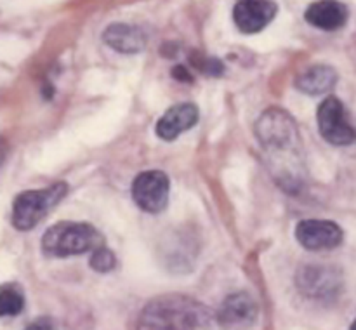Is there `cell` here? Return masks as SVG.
Segmentation results:
<instances>
[{"mask_svg": "<svg viewBox=\"0 0 356 330\" xmlns=\"http://www.w3.org/2000/svg\"><path fill=\"white\" fill-rule=\"evenodd\" d=\"M256 134L270 158L278 183L287 191H298L302 184V138L294 118L280 108H270L256 124Z\"/></svg>", "mask_w": 356, "mask_h": 330, "instance_id": "1", "label": "cell"}, {"mask_svg": "<svg viewBox=\"0 0 356 330\" xmlns=\"http://www.w3.org/2000/svg\"><path fill=\"white\" fill-rule=\"evenodd\" d=\"M214 322L211 309L200 301L183 294L160 295L143 309L141 329H209Z\"/></svg>", "mask_w": 356, "mask_h": 330, "instance_id": "2", "label": "cell"}, {"mask_svg": "<svg viewBox=\"0 0 356 330\" xmlns=\"http://www.w3.org/2000/svg\"><path fill=\"white\" fill-rule=\"evenodd\" d=\"M101 245V233L87 222H58L42 236V250L52 257L79 256Z\"/></svg>", "mask_w": 356, "mask_h": 330, "instance_id": "3", "label": "cell"}, {"mask_svg": "<svg viewBox=\"0 0 356 330\" xmlns=\"http://www.w3.org/2000/svg\"><path fill=\"white\" fill-rule=\"evenodd\" d=\"M68 193V184L58 181L42 190H28L17 195L13 204V224L19 231L35 228Z\"/></svg>", "mask_w": 356, "mask_h": 330, "instance_id": "4", "label": "cell"}, {"mask_svg": "<svg viewBox=\"0 0 356 330\" xmlns=\"http://www.w3.org/2000/svg\"><path fill=\"white\" fill-rule=\"evenodd\" d=\"M318 131L327 142L334 146H346L356 139V131L350 124L346 108L339 97L329 96L320 103L316 111Z\"/></svg>", "mask_w": 356, "mask_h": 330, "instance_id": "5", "label": "cell"}, {"mask_svg": "<svg viewBox=\"0 0 356 330\" xmlns=\"http://www.w3.org/2000/svg\"><path fill=\"white\" fill-rule=\"evenodd\" d=\"M170 183L162 170H146L132 183V198L141 211L159 214L167 207Z\"/></svg>", "mask_w": 356, "mask_h": 330, "instance_id": "6", "label": "cell"}, {"mask_svg": "<svg viewBox=\"0 0 356 330\" xmlns=\"http://www.w3.org/2000/svg\"><path fill=\"white\" fill-rule=\"evenodd\" d=\"M298 288L312 299H332L343 288V277L336 267L323 264H306L296 277Z\"/></svg>", "mask_w": 356, "mask_h": 330, "instance_id": "7", "label": "cell"}, {"mask_svg": "<svg viewBox=\"0 0 356 330\" xmlns=\"http://www.w3.org/2000/svg\"><path fill=\"white\" fill-rule=\"evenodd\" d=\"M296 238L306 250H330L343 243L344 231L334 221L306 219L296 228Z\"/></svg>", "mask_w": 356, "mask_h": 330, "instance_id": "8", "label": "cell"}, {"mask_svg": "<svg viewBox=\"0 0 356 330\" xmlns=\"http://www.w3.org/2000/svg\"><path fill=\"white\" fill-rule=\"evenodd\" d=\"M277 16L273 0H238L233 9V21L243 33H257L264 30Z\"/></svg>", "mask_w": 356, "mask_h": 330, "instance_id": "9", "label": "cell"}, {"mask_svg": "<svg viewBox=\"0 0 356 330\" xmlns=\"http://www.w3.org/2000/svg\"><path fill=\"white\" fill-rule=\"evenodd\" d=\"M305 17L318 30L336 31L348 23L350 9L341 0H316L306 9Z\"/></svg>", "mask_w": 356, "mask_h": 330, "instance_id": "10", "label": "cell"}, {"mask_svg": "<svg viewBox=\"0 0 356 330\" xmlns=\"http://www.w3.org/2000/svg\"><path fill=\"white\" fill-rule=\"evenodd\" d=\"M257 318V304L249 294L238 292L222 301L218 311V322L222 327H247Z\"/></svg>", "mask_w": 356, "mask_h": 330, "instance_id": "11", "label": "cell"}, {"mask_svg": "<svg viewBox=\"0 0 356 330\" xmlns=\"http://www.w3.org/2000/svg\"><path fill=\"white\" fill-rule=\"evenodd\" d=\"M198 122V108L191 103H181L169 108L156 124V134L163 141H172L190 131Z\"/></svg>", "mask_w": 356, "mask_h": 330, "instance_id": "12", "label": "cell"}, {"mask_svg": "<svg viewBox=\"0 0 356 330\" xmlns=\"http://www.w3.org/2000/svg\"><path fill=\"white\" fill-rule=\"evenodd\" d=\"M103 40L120 54H138L146 47V35L127 23H111L104 30Z\"/></svg>", "mask_w": 356, "mask_h": 330, "instance_id": "13", "label": "cell"}, {"mask_svg": "<svg viewBox=\"0 0 356 330\" xmlns=\"http://www.w3.org/2000/svg\"><path fill=\"white\" fill-rule=\"evenodd\" d=\"M337 72L329 65H315L296 79V87L308 96H320L334 89Z\"/></svg>", "mask_w": 356, "mask_h": 330, "instance_id": "14", "label": "cell"}, {"mask_svg": "<svg viewBox=\"0 0 356 330\" xmlns=\"http://www.w3.org/2000/svg\"><path fill=\"white\" fill-rule=\"evenodd\" d=\"M24 297L16 287L0 288V316H16L23 311Z\"/></svg>", "mask_w": 356, "mask_h": 330, "instance_id": "15", "label": "cell"}, {"mask_svg": "<svg viewBox=\"0 0 356 330\" xmlns=\"http://www.w3.org/2000/svg\"><path fill=\"white\" fill-rule=\"evenodd\" d=\"M117 266V259H115L113 252L110 249H104L103 245L92 250V257H90V267L97 273H108Z\"/></svg>", "mask_w": 356, "mask_h": 330, "instance_id": "16", "label": "cell"}, {"mask_svg": "<svg viewBox=\"0 0 356 330\" xmlns=\"http://www.w3.org/2000/svg\"><path fill=\"white\" fill-rule=\"evenodd\" d=\"M351 329H353V330H356V320H355V322H353V323H351Z\"/></svg>", "mask_w": 356, "mask_h": 330, "instance_id": "17", "label": "cell"}]
</instances>
